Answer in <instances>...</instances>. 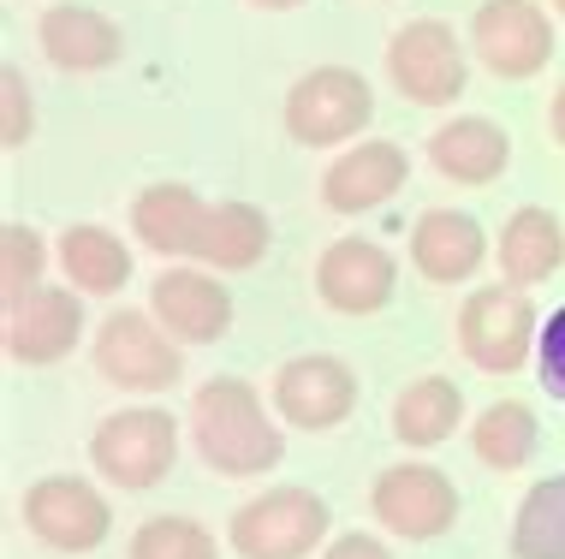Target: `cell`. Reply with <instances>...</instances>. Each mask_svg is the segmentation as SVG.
<instances>
[{
  "label": "cell",
  "mask_w": 565,
  "mask_h": 559,
  "mask_svg": "<svg viewBox=\"0 0 565 559\" xmlns=\"http://www.w3.org/2000/svg\"><path fill=\"white\" fill-rule=\"evenodd\" d=\"M191 434H196L203 464L221 471V476H268L274 464H280V452H286L280 422H268L256 387L238 381V375H215V381L196 387Z\"/></svg>",
  "instance_id": "cell-1"
},
{
  "label": "cell",
  "mask_w": 565,
  "mask_h": 559,
  "mask_svg": "<svg viewBox=\"0 0 565 559\" xmlns=\"http://www.w3.org/2000/svg\"><path fill=\"white\" fill-rule=\"evenodd\" d=\"M328 501L310 488H268L256 501H244L226 524V541H233L238 559H303L316 553V541L328 536Z\"/></svg>",
  "instance_id": "cell-2"
},
{
  "label": "cell",
  "mask_w": 565,
  "mask_h": 559,
  "mask_svg": "<svg viewBox=\"0 0 565 559\" xmlns=\"http://www.w3.org/2000/svg\"><path fill=\"white\" fill-rule=\"evenodd\" d=\"M536 340H542V322H536V304L524 298V286H482L458 310V345L488 375H518L536 352Z\"/></svg>",
  "instance_id": "cell-3"
},
{
  "label": "cell",
  "mask_w": 565,
  "mask_h": 559,
  "mask_svg": "<svg viewBox=\"0 0 565 559\" xmlns=\"http://www.w3.org/2000/svg\"><path fill=\"white\" fill-rule=\"evenodd\" d=\"M89 459L96 471L126 494H143L173 471L179 459V422L156 411V405H137V411H114L102 417L96 441H89Z\"/></svg>",
  "instance_id": "cell-4"
},
{
  "label": "cell",
  "mask_w": 565,
  "mask_h": 559,
  "mask_svg": "<svg viewBox=\"0 0 565 559\" xmlns=\"http://www.w3.org/2000/svg\"><path fill=\"white\" fill-rule=\"evenodd\" d=\"M96 369L126 393H167L185 375V357H179V340L167 334L156 315L114 310L96 327Z\"/></svg>",
  "instance_id": "cell-5"
},
{
  "label": "cell",
  "mask_w": 565,
  "mask_h": 559,
  "mask_svg": "<svg viewBox=\"0 0 565 559\" xmlns=\"http://www.w3.org/2000/svg\"><path fill=\"white\" fill-rule=\"evenodd\" d=\"M24 530L54 553H89L114 536V506L84 476H42L24 488Z\"/></svg>",
  "instance_id": "cell-6"
},
{
  "label": "cell",
  "mask_w": 565,
  "mask_h": 559,
  "mask_svg": "<svg viewBox=\"0 0 565 559\" xmlns=\"http://www.w3.org/2000/svg\"><path fill=\"white\" fill-rule=\"evenodd\" d=\"M375 114V96L370 84H363V72L351 66H316L303 72L292 84V96H286V131H292L298 143H345L358 138L363 126H370Z\"/></svg>",
  "instance_id": "cell-7"
},
{
  "label": "cell",
  "mask_w": 565,
  "mask_h": 559,
  "mask_svg": "<svg viewBox=\"0 0 565 559\" xmlns=\"http://www.w3.org/2000/svg\"><path fill=\"white\" fill-rule=\"evenodd\" d=\"M370 512L405 541H435L458 524V488L435 464H393L375 476Z\"/></svg>",
  "instance_id": "cell-8"
},
{
  "label": "cell",
  "mask_w": 565,
  "mask_h": 559,
  "mask_svg": "<svg viewBox=\"0 0 565 559\" xmlns=\"http://www.w3.org/2000/svg\"><path fill=\"white\" fill-rule=\"evenodd\" d=\"M387 72L423 108H447L465 96V49L440 19H417L387 42Z\"/></svg>",
  "instance_id": "cell-9"
},
{
  "label": "cell",
  "mask_w": 565,
  "mask_h": 559,
  "mask_svg": "<svg viewBox=\"0 0 565 559\" xmlns=\"http://www.w3.org/2000/svg\"><path fill=\"white\" fill-rule=\"evenodd\" d=\"M274 411L292 422V429H310V434L340 429L358 411V375L328 352L292 357V364L274 375Z\"/></svg>",
  "instance_id": "cell-10"
},
{
  "label": "cell",
  "mask_w": 565,
  "mask_h": 559,
  "mask_svg": "<svg viewBox=\"0 0 565 559\" xmlns=\"http://www.w3.org/2000/svg\"><path fill=\"white\" fill-rule=\"evenodd\" d=\"M470 42L500 78H536L554 60V24H547L536 0H488V7H477Z\"/></svg>",
  "instance_id": "cell-11"
},
{
  "label": "cell",
  "mask_w": 565,
  "mask_h": 559,
  "mask_svg": "<svg viewBox=\"0 0 565 559\" xmlns=\"http://www.w3.org/2000/svg\"><path fill=\"white\" fill-rule=\"evenodd\" d=\"M399 286V262H393L370 238H333L316 262V292L340 315H375Z\"/></svg>",
  "instance_id": "cell-12"
},
{
  "label": "cell",
  "mask_w": 565,
  "mask_h": 559,
  "mask_svg": "<svg viewBox=\"0 0 565 559\" xmlns=\"http://www.w3.org/2000/svg\"><path fill=\"white\" fill-rule=\"evenodd\" d=\"M149 310L179 345H215L233 327V292L203 268H167L149 292Z\"/></svg>",
  "instance_id": "cell-13"
},
{
  "label": "cell",
  "mask_w": 565,
  "mask_h": 559,
  "mask_svg": "<svg viewBox=\"0 0 565 559\" xmlns=\"http://www.w3.org/2000/svg\"><path fill=\"white\" fill-rule=\"evenodd\" d=\"M78 327H84L78 292L42 286L19 310H7V352H12V364H60L78 345Z\"/></svg>",
  "instance_id": "cell-14"
},
{
  "label": "cell",
  "mask_w": 565,
  "mask_h": 559,
  "mask_svg": "<svg viewBox=\"0 0 565 559\" xmlns=\"http://www.w3.org/2000/svg\"><path fill=\"white\" fill-rule=\"evenodd\" d=\"M405 173H411L405 149L370 138V143H358V149H345V155L328 168L322 203L333 208V215H363V208H381V203H387V196L405 185Z\"/></svg>",
  "instance_id": "cell-15"
},
{
  "label": "cell",
  "mask_w": 565,
  "mask_h": 559,
  "mask_svg": "<svg viewBox=\"0 0 565 559\" xmlns=\"http://www.w3.org/2000/svg\"><path fill=\"white\" fill-rule=\"evenodd\" d=\"M482 256H488L482 226L470 215H458V208H429V215L417 221V233H411V262H417V275L435 280V286L470 280L482 268Z\"/></svg>",
  "instance_id": "cell-16"
},
{
  "label": "cell",
  "mask_w": 565,
  "mask_h": 559,
  "mask_svg": "<svg viewBox=\"0 0 565 559\" xmlns=\"http://www.w3.org/2000/svg\"><path fill=\"white\" fill-rule=\"evenodd\" d=\"M429 161L458 185H494L512 161V138L494 119H452L429 138Z\"/></svg>",
  "instance_id": "cell-17"
},
{
  "label": "cell",
  "mask_w": 565,
  "mask_h": 559,
  "mask_svg": "<svg viewBox=\"0 0 565 559\" xmlns=\"http://www.w3.org/2000/svg\"><path fill=\"white\" fill-rule=\"evenodd\" d=\"M209 203L191 185H149L131 203V226L149 250L161 256H196V238H203Z\"/></svg>",
  "instance_id": "cell-18"
},
{
  "label": "cell",
  "mask_w": 565,
  "mask_h": 559,
  "mask_svg": "<svg viewBox=\"0 0 565 559\" xmlns=\"http://www.w3.org/2000/svg\"><path fill=\"white\" fill-rule=\"evenodd\" d=\"M126 36H119L114 19H102L96 7H54L42 19V54L66 72H96V66H114Z\"/></svg>",
  "instance_id": "cell-19"
},
{
  "label": "cell",
  "mask_w": 565,
  "mask_h": 559,
  "mask_svg": "<svg viewBox=\"0 0 565 559\" xmlns=\"http://www.w3.org/2000/svg\"><path fill=\"white\" fill-rule=\"evenodd\" d=\"M565 262V233L547 208H518L500 233V275L512 286H542Z\"/></svg>",
  "instance_id": "cell-20"
},
{
  "label": "cell",
  "mask_w": 565,
  "mask_h": 559,
  "mask_svg": "<svg viewBox=\"0 0 565 559\" xmlns=\"http://www.w3.org/2000/svg\"><path fill=\"white\" fill-rule=\"evenodd\" d=\"M458 422H465V393H458V381H447V375H423V381H411L399 393V405H393V434H399L405 447L452 441Z\"/></svg>",
  "instance_id": "cell-21"
},
{
  "label": "cell",
  "mask_w": 565,
  "mask_h": 559,
  "mask_svg": "<svg viewBox=\"0 0 565 559\" xmlns=\"http://www.w3.org/2000/svg\"><path fill=\"white\" fill-rule=\"evenodd\" d=\"M196 256L221 275H238V268H256L268 256V215L250 203H215L203 221V238H196Z\"/></svg>",
  "instance_id": "cell-22"
},
{
  "label": "cell",
  "mask_w": 565,
  "mask_h": 559,
  "mask_svg": "<svg viewBox=\"0 0 565 559\" xmlns=\"http://www.w3.org/2000/svg\"><path fill=\"white\" fill-rule=\"evenodd\" d=\"M470 447L488 471H524L530 452H536V411L524 399H494L470 422Z\"/></svg>",
  "instance_id": "cell-23"
},
{
  "label": "cell",
  "mask_w": 565,
  "mask_h": 559,
  "mask_svg": "<svg viewBox=\"0 0 565 559\" xmlns=\"http://www.w3.org/2000/svg\"><path fill=\"white\" fill-rule=\"evenodd\" d=\"M60 262L78 280V292H96V298H108L131 280V250L119 245L108 226H72L60 238Z\"/></svg>",
  "instance_id": "cell-24"
},
{
  "label": "cell",
  "mask_w": 565,
  "mask_h": 559,
  "mask_svg": "<svg viewBox=\"0 0 565 559\" xmlns=\"http://www.w3.org/2000/svg\"><path fill=\"white\" fill-rule=\"evenodd\" d=\"M518 559H565V476H542L512 518Z\"/></svg>",
  "instance_id": "cell-25"
},
{
  "label": "cell",
  "mask_w": 565,
  "mask_h": 559,
  "mask_svg": "<svg viewBox=\"0 0 565 559\" xmlns=\"http://www.w3.org/2000/svg\"><path fill=\"white\" fill-rule=\"evenodd\" d=\"M131 559H221V541L209 536L196 518L161 512V518L137 524V536H131Z\"/></svg>",
  "instance_id": "cell-26"
},
{
  "label": "cell",
  "mask_w": 565,
  "mask_h": 559,
  "mask_svg": "<svg viewBox=\"0 0 565 559\" xmlns=\"http://www.w3.org/2000/svg\"><path fill=\"white\" fill-rule=\"evenodd\" d=\"M42 238L30 226H0V298L19 310L30 292H42Z\"/></svg>",
  "instance_id": "cell-27"
},
{
  "label": "cell",
  "mask_w": 565,
  "mask_h": 559,
  "mask_svg": "<svg viewBox=\"0 0 565 559\" xmlns=\"http://www.w3.org/2000/svg\"><path fill=\"white\" fill-rule=\"evenodd\" d=\"M536 364H542V387L554 393V399H565V310H554V322L542 327Z\"/></svg>",
  "instance_id": "cell-28"
},
{
  "label": "cell",
  "mask_w": 565,
  "mask_h": 559,
  "mask_svg": "<svg viewBox=\"0 0 565 559\" xmlns=\"http://www.w3.org/2000/svg\"><path fill=\"white\" fill-rule=\"evenodd\" d=\"M0 101H7V126H0V138H7V149H19L30 138V89L19 78V66L0 72Z\"/></svg>",
  "instance_id": "cell-29"
},
{
  "label": "cell",
  "mask_w": 565,
  "mask_h": 559,
  "mask_svg": "<svg viewBox=\"0 0 565 559\" xmlns=\"http://www.w3.org/2000/svg\"><path fill=\"white\" fill-rule=\"evenodd\" d=\"M322 559H393L387 548H381L375 536H363V530H351V536H340V541H328V553Z\"/></svg>",
  "instance_id": "cell-30"
},
{
  "label": "cell",
  "mask_w": 565,
  "mask_h": 559,
  "mask_svg": "<svg viewBox=\"0 0 565 559\" xmlns=\"http://www.w3.org/2000/svg\"><path fill=\"white\" fill-rule=\"evenodd\" d=\"M554 138L565 143V89H559V96H554Z\"/></svg>",
  "instance_id": "cell-31"
},
{
  "label": "cell",
  "mask_w": 565,
  "mask_h": 559,
  "mask_svg": "<svg viewBox=\"0 0 565 559\" xmlns=\"http://www.w3.org/2000/svg\"><path fill=\"white\" fill-rule=\"evenodd\" d=\"M250 7H274V12H286V7H303V0H250Z\"/></svg>",
  "instance_id": "cell-32"
},
{
  "label": "cell",
  "mask_w": 565,
  "mask_h": 559,
  "mask_svg": "<svg viewBox=\"0 0 565 559\" xmlns=\"http://www.w3.org/2000/svg\"><path fill=\"white\" fill-rule=\"evenodd\" d=\"M554 7H559V12H565V0H554Z\"/></svg>",
  "instance_id": "cell-33"
}]
</instances>
